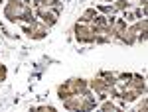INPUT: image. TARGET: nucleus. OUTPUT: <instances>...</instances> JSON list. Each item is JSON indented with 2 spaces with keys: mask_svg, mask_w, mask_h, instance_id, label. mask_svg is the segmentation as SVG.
I'll use <instances>...</instances> for the list:
<instances>
[{
  "mask_svg": "<svg viewBox=\"0 0 148 112\" xmlns=\"http://www.w3.org/2000/svg\"><path fill=\"white\" fill-rule=\"evenodd\" d=\"M87 90H89V83L85 79H69L63 85L57 87V96L63 100V98H67L71 94H83Z\"/></svg>",
  "mask_w": 148,
  "mask_h": 112,
  "instance_id": "1",
  "label": "nucleus"
},
{
  "mask_svg": "<svg viewBox=\"0 0 148 112\" xmlns=\"http://www.w3.org/2000/svg\"><path fill=\"white\" fill-rule=\"evenodd\" d=\"M24 34L28 35L30 39H44L47 35V26L44 22H30L24 24Z\"/></svg>",
  "mask_w": 148,
  "mask_h": 112,
  "instance_id": "2",
  "label": "nucleus"
},
{
  "mask_svg": "<svg viewBox=\"0 0 148 112\" xmlns=\"http://www.w3.org/2000/svg\"><path fill=\"white\" fill-rule=\"evenodd\" d=\"M75 37L79 43H95V32H93L91 24H75Z\"/></svg>",
  "mask_w": 148,
  "mask_h": 112,
  "instance_id": "3",
  "label": "nucleus"
},
{
  "mask_svg": "<svg viewBox=\"0 0 148 112\" xmlns=\"http://www.w3.org/2000/svg\"><path fill=\"white\" fill-rule=\"evenodd\" d=\"M36 12H38L40 20L46 24L47 28H49V26H53V24L57 22V18H59V12L53 10V8H36Z\"/></svg>",
  "mask_w": 148,
  "mask_h": 112,
  "instance_id": "4",
  "label": "nucleus"
},
{
  "mask_svg": "<svg viewBox=\"0 0 148 112\" xmlns=\"http://www.w3.org/2000/svg\"><path fill=\"white\" fill-rule=\"evenodd\" d=\"M146 26H148L146 20H138L134 26H130V28H128V32L134 35L138 41H144V39H146Z\"/></svg>",
  "mask_w": 148,
  "mask_h": 112,
  "instance_id": "5",
  "label": "nucleus"
},
{
  "mask_svg": "<svg viewBox=\"0 0 148 112\" xmlns=\"http://www.w3.org/2000/svg\"><path fill=\"white\" fill-rule=\"evenodd\" d=\"M89 87H91V89L95 90V92H97V94H99V96H101L103 100H105V98H107V94H109V85H107V83H105V81H103L101 77L93 79L91 83H89Z\"/></svg>",
  "mask_w": 148,
  "mask_h": 112,
  "instance_id": "6",
  "label": "nucleus"
},
{
  "mask_svg": "<svg viewBox=\"0 0 148 112\" xmlns=\"http://www.w3.org/2000/svg\"><path fill=\"white\" fill-rule=\"evenodd\" d=\"M83 94H71L67 98H63V106L67 110H81L83 108Z\"/></svg>",
  "mask_w": 148,
  "mask_h": 112,
  "instance_id": "7",
  "label": "nucleus"
},
{
  "mask_svg": "<svg viewBox=\"0 0 148 112\" xmlns=\"http://www.w3.org/2000/svg\"><path fill=\"white\" fill-rule=\"evenodd\" d=\"M32 6L34 8H53L57 12H61V8H63V4L59 0H34Z\"/></svg>",
  "mask_w": 148,
  "mask_h": 112,
  "instance_id": "8",
  "label": "nucleus"
},
{
  "mask_svg": "<svg viewBox=\"0 0 148 112\" xmlns=\"http://www.w3.org/2000/svg\"><path fill=\"white\" fill-rule=\"evenodd\" d=\"M128 83H130L140 94H144V90H146V83H144V77H142V75H134V73H132V77H130Z\"/></svg>",
  "mask_w": 148,
  "mask_h": 112,
  "instance_id": "9",
  "label": "nucleus"
},
{
  "mask_svg": "<svg viewBox=\"0 0 148 112\" xmlns=\"http://www.w3.org/2000/svg\"><path fill=\"white\" fill-rule=\"evenodd\" d=\"M116 75H119V73H113V71H101V75H99V77H101L103 81L111 87V85L116 83Z\"/></svg>",
  "mask_w": 148,
  "mask_h": 112,
  "instance_id": "10",
  "label": "nucleus"
},
{
  "mask_svg": "<svg viewBox=\"0 0 148 112\" xmlns=\"http://www.w3.org/2000/svg\"><path fill=\"white\" fill-rule=\"evenodd\" d=\"M95 16H97V10H95V8H89V10H85V14L81 16V20H79V22L89 24V22L93 20V18H95Z\"/></svg>",
  "mask_w": 148,
  "mask_h": 112,
  "instance_id": "11",
  "label": "nucleus"
},
{
  "mask_svg": "<svg viewBox=\"0 0 148 112\" xmlns=\"http://www.w3.org/2000/svg\"><path fill=\"white\" fill-rule=\"evenodd\" d=\"M99 12H103V14H107V16H109V14L113 16L114 12H116V8H114L113 4H111V6H107V4H105V6H99Z\"/></svg>",
  "mask_w": 148,
  "mask_h": 112,
  "instance_id": "12",
  "label": "nucleus"
},
{
  "mask_svg": "<svg viewBox=\"0 0 148 112\" xmlns=\"http://www.w3.org/2000/svg\"><path fill=\"white\" fill-rule=\"evenodd\" d=\"M101 108H103L105 112H116V106H114L113 102H109V100H107V102H103V104H101Z\"/></svg>",
  "mask_w": 148,
  "mask_h": 112,
  "instance_id": "13",
  "label": "nucleus"
},
{
  "mask_svg": "<svg viewBox=\"0 0 148 112\" xmlns=\"http://www.w3.org/2000/svg\"><path fill=\"white\" fill-rule=\"evenodd\" d=\"M113 6L116 8V12L119 10H126V8H128V2H126V0H116Z\"/></svg>",
  "mask_w": 148,
  "mask_h": 112,
  "instance_id": "14",
  "label": "nucleus"
},
{
  "mask_svg": "<svg viewBox=\"0 0 148 112\" xmlns=\"http://www.w3.org/2000/svg\"><path fill=\"white\" fill-rule=\"evenodd\" d=\"M2 81H6V65L0 63V83H2Z\"/></svg>",
  "mask_w": 148,
  "mask_h": 112,
  "instance_id": "15",
  "label": "nucleus"
},
{
  "mask_svg": "<svg viewBox=\"0 0 148 112\" xmlns=\"http://www.w3.org/2000/svg\"><path fill=\"white\" fill-rule=\"evenodd\" d=\"M138 110H146V98H144V100L138 104Z\"/></svg>",
  "mask_w": 148,
  "mask_h": 112,
  "instance_id": "16",
  "label": "nucleus"
},
{
  "mask_svg": "<svg viewBox=\"0 0 148 112\" xmlns=\"http://www.w3.org/2000/svg\"><path fill=\"white\" fill-rule=\"evenodd\" d=\"M101 2H113V0H101Z\"/></svg>",
  "mask_w": 148,
  "mask_h": 112,
  "instance_id": "17",
  "label": "nucleus"
},
{
  "mask_svg": "<svg viewBox=\"0 0 148 112\" xmlns=\"http://www.w3.org/2000/svg\"><path fill=\"white\" fill-rule=\"evenodd\" d=\"M0 2H2V0H0Z\"/></svg>",
  "mask_w": 148,
  "mask_h": 112,
  "instance_id": "18",
  "label": "nucleus"
}]
</instances>
